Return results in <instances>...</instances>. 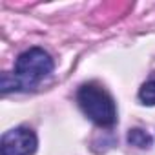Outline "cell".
Masks as SVG:
<instances>
[{
    "label": "cell",
    "mask_w": 155,
    "mask_h": 155,
    "mask_svg": "<svg viewBox=\"0 0 155 155\" xmlns=\"http://www.w3.org/2000/svg\"><path fill=\"white\" fill-rule=\"evenodd\" d=\"M128 142L133 144V146H137V148H148V146L151 144V137H150L146 131L135 128V130H130V133H128Z\"/></svg>",
    "instance_id": "obj_5"
},
{
    "label": "cell",
    "mask_w": 155,
    "mask_h": 155,
    "mask_svg": "<svg viewBox=\"0 0 155 155\" xmlns=\"http://www.w3.org/2000/svg\"><path fill=\"white\" fill-rule=\"evenodd\" d=\"M81 110L88 119H91L99 126H113L117 120V108L111 95L99 84L90 82L81 86L77 93Z\"/></svg>",
    "instance_id": "obj_1"
},
{
    "label": "cell",
    "mask_w": 155,
    "mask_h": 155,
    "mask_svg": "<svg viewBox=\"0 0 155 155\" xmlns=\"http://www.w3.org/2000/svg\"><path fill=\"white\" fill-rule=\"evenodd\" d=\"M37 150V135L28 128H15L4 133L0 142L2 155H33Z\"/></svg>",
    "instance_id": "obj_3"
},
{
    "label": "cell",
    "mask_w": 155,
    "mask_h": 155,
    "mask_svg": "<svg viewBox=\"0 0 155 155\" xmlns=\"http://www.w3.org/2000/svg\"><path fill=\"white\" fill-rule=\"evenodd\" d=\"M53 71V58L42 48H29L15 64V79L20 90H33L44 77Z\"/></svg>",
    "instance_id": "obj_2"
},
{
    "label": "cell",
    "mask_w": 155,
    "mask_h": 155,
    "mask_svg": "<svg viewBox=\"0 0 155 155\" xmlns=\"http://www.w3.org/2000/svg\"><path fill=\"white\" fill-rule=\"evenodd\" d=\"M139 99L142 101V104H148V106H153L155 104V77H151L150 81H146L140 86Z\"/></svg>",
    "instance_id": "obj_4"
}]
</instances>
